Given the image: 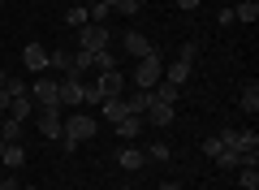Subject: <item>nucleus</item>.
<instances>
[{
  "instance_id": "f257e3e1",
  "label": "nucleus",
  "mask_w": 259,
  "mask_h": 190,
  "mask_svg": "<svg viewBox=\"0 0 259 190\" xmlns=\"http://www.w3.org/2000/svg\"><path fill=\"white\" fill-rule=\"evenodd\" d=\"M56 95H61V108H78V104H95V100H100V95H95V87H87L78 73L56 78Z\"/></svg>"
},
{
  "instance_id": "f03ea898",
  "label": "nucleus",
  "mask_w": 259,
  "mask_h": 190,
  "mask_svg": "<svg viewBox=\"0 0 259 190\" xmlns=\"http://www.w3.org/2000/svg\"><path fill=\"white\" fill-rule=\"evenodd\" d=\"M95 117H87V112H74V117H65V134H61V147L65 151H78V143H87V138H95Z\"/></svg>"
},
{
  "instance_id": "7ed1b4c3",
  "label": "nucleus",
  "mask_w": 259,
  "mask_h": 190,
  "mask_svg": "<svg viewBox=\"0 0 259 190\" xmlns=\"http://www.w3.org/2000/svg\"><path fill=\"white\" fill-rule=\"evenodd\" d=\"M160 78H164V61H160V52L151 48V52L143 56L139 65H134V82H139V91H151Z\"/></svg>"
},
{
  "instance_id": "20e7f679",
  "label": "nucleus",
  "mask_w": 259,
  "mask_h": 190,
  "mask_svg": "<svg viewBox=\"0 0 259 190\" xmlns=\"http://www.w3.org/2000/svg\"><path fill=\"white\" fill-rule=\"evenodd\" d=\"M30 91V100H35V108H61V95H56V78H48V73H39L35 87Z\"/></svg>"
},
{
  "instance_id": "39448f33",
  "label": "nucleus",
  "mask_w": 259,
  "mask_h": 190,
  "mask_svg": "<svg viewBox=\"0 0 259 190\" xmlns=\"http://www.w3.org/2000/svg\"><path fill=\"white\" fill-rule=\"evenodd\" d=\"M91 87H95V95H100V100H112V95H121V91H125V73H121V69H108V73H100Z\"/></svg>"
},
{
  "instance_id": "423d86ee",
  "label": "nucleus",
  "mask_w": 259,
  "mask_h": 190,
  "mask_svg": "<svg viewBox=\"0 0 259 190\" xmlns=\"http://www.w3.org/2000/svg\"><path fill=\"white\" fill-rule=\"evenodd\" d=\"M78 48H82V52H100V48H108V26L87 22V26L78 30Z\"/></svg>"
},
{
  "instance_id": "0eeeda50",
  "label": "nucleus",
  "mask_w": 259,
  "mask_h": 190,
  "mask_svg": "<svg viewBox=\"0 0 259 190\" xmlns=\"http://www.w3.org/2000/svg\"><path fill=\"white\" fill-rule=\"evenodd\" d=\"M39 134L61 143V134H65V117H61V108H39Z\"/></svg>"
},
{
  "instance_id": "6e6552de",
  "label": "nucleus",
  "mask_w": 259,
  "mask_h": 190,
  "mask_svg": "<svg viewBox=\"0 0 259 190\" xmlns=\"http://www.w3.org/2000/svg\"><path fill=\"white\" fill-rule=\"evenodd\" d=\"M173 112H177V104H164V100H151V108L143 112V121H147V126H173Z\"/></svg>"
},
{
  "instance_id": "1a4fd4ad",
  "label": "nucleus",
  "mask_w": 259,
  "mask_h": 190,
  "mask_svg": "<svg viewBox=\"0 0 259 190\" xmlns=\"http://www.w3.org/2000/svg\"><path fill=\"white\" fill-rule=\"evenodd\" d=\"M22 65H26L30 73H48V48L44 44H26L22 48Z\"/></svg>"
},
{
  "instance_id": "9d476101",
  "label": "nucleus",
  "mask_w": 259,
  "mask_h": 190,
  "mask_svg": "<svg viewBox=\"0 0 259 190\" xmlns=\"http://www.w3.org/2000/svg\"><path fill=\"white\" fill-rule=\"evenodd\" d=\"M121 44H125V52H130V56H139V61L151 52V39H147V35H139V30H125V39H121Z\"/></svg>"
},
{
  "instance_id": "9b49d317",
  "label": "nucleus",
  "mask_w": 259,
  "mask_h": 190,
  "mask_svg": "<svg viewBox=\"0 0 259 190\" xmlns=\"http://www.w3.org/2000/svg\"><path fill=\"white\" fill-rule=\"evenodd\" d=\"M30 112H35V100H30V95H13V100H9V117L18 121V126H26Z\"/></svg>"
},
{
  "instance_id": "f8f14e48",
  "label": "nucleus",
  "mask_w": 259,
  "mask_h": 190,
  "mask_svg": "<svg viewBox=\"0 0 259 190\" xmlns=\"http://www.w3.org/2000/svg\"><path fill=\"white\" fill-rule=\"evenodd\" d=\"M190 69H194V61H173V65H164V82H173V87H186Z\"/></svg>"
},
{
  "instance_id": "ddd939ff",
  "label": "nucleus",
  "mask_w": 259,
  "mask_h": 190,
  "mask_svg": "<svg viewBox=\"0 0 259 190\" xmlns=\"http://www.w3.org/2000/svg\"><path fill=\"white\" fill-rule=\"evenodd\" d=\"M117 164H121L125 173H139L143 164H147V156H143V147H125V151L117 156Z\"/></svg>"
},
{
  "instance_id": "4468645a",
  "label": "nucleus",
  "mask_w": 259,
  "mask_h": 190,
  "mask_svg": "<svg viewBox=\"0 0 259 190\" xmlns=\"http://www.w3.org/2000/svg\"><path fill=\"white\" fill-rule=\"evenodd\" d=\"M0 164H5V169H22V164H26V147L22 143H5V156H0Z\"/></svg>"
},
{
  "instance_id": "2eb2a0df",
  "label": "nucleus",
  "mask_w": 259,
  "mask_h": 190,
  "mask_svg": "<svg viewBox=\"0 0 259 190\" xmlns=\"http://www.w3.org/2000/svg\"><path fill=\"white\" fill-rule=\"evenodd\" d=\"M143 126H147V121H143V117H121V121H117V126H112V130H117V134L125 138V143H134V138L143 134Z\"/></svg>"
},
{
  "instance_id": "dca6fc26",
  "label": "nucleus",
  "mask_w": 259,
  "mask_h": 190,
  "mask_svg": "<svg viewBox=\"0 0 259 190\" xmlns=\"http://www.w3.org/2000/svg\"><path fill=\"white\" fill-rule=\"evenodd\" d=\"M151 100H156L151 91H139V95H130V100H125V112H130V117H143V112L151 108Z\"/></svg>"
},
{
  "instance_id": "f3484780",
  "label": "nucleus",
  "mask_w": 259,
  "mask_h": 190,
  "mask_svg": "<svg viewBox=\"0 0 259 190\" xmlns=\"http://www.w3.org/2000/svg\"><path fill=\"white\" fill-rule=\"evenodd\" d=\"M48 69H56V73H69V69H74V52H65V48L48 52Z\"/></svg>"
},
{
  "instance_id": "a211bd4d",
  "label": "nucleus",
  "mask_w": 259,
  "mask_h": 190,
  "mask_svg": "<svg viewBox=\"0 0 259 190\" xmlns=\"http://www.w3.org/2000/svg\"><path fill=\"white\" fill-rule=\"evenodd\" d=\"M238 181H242V190H259V160H246V164H242Z\"/></svg>"
},
{
  "instance_id": "6ab92c4d",
  "label": "nucleus",
  "mask_w": 259,
  "mask_h": 190,
  "mask_svg": "<svg viewBox=\"0 0 259 190\" xmlns=\"http://www.w3.org/2000/svg\"><path fill=\"white\" fill-rule=\"evenodd\" d=\"M151 95H156V100H164V104H177V100H182V87H173V82L160 78L156 87H151Z\"/></svg>"
},
{
  "instance_id": "aec40b11",
  "label": "nucleus",
  "mask_w": 259,
  "mask_h": 190,
  "mask_svg": "<svg viewBox=\"0 0 259 190\" xmlns=\"http://www.w3.org/2000/svg\"><path fill=\"white\" fill-rule=\"evenodd\" d=\"M104 117H108L112 126H117L121 117H130V112H125V100H121V95H112V100H104Z\"/></svg>"
},
{
  "instance_id": "412c9836",
  "label": "nucleus",
  "mask_w": 259,
  "mask_h": 190,
  "mask_svg": "<svg viewBox=\"0 0 259 190\" xmlns=\"http://www.w3.org/2000/svg\"><path fill=\"white\" fill-rule=\"evenodd\" d=\"M255 18H259V0H242L238 9H233V22H246V26H250Z\"/></svg>"
},
{
  "instance_id": "4be33fe9",
  "label": "nucleus",
  "mask_w": 259,
  "mask_h": 190,
  "mask_svg": "<svg viewBox=\"0 0 259 190\" xmlns=\"http://www.w3.org/2000/svg\"><path fill=\"white\" fill-rule=\"evenodd\" d=\"M143 156H147V160H156V164H164V160H173V147H168L164 138H156V143H151Z\"/></svg>"
},
{
  "instance_id": "5701e85b",
  "label": "nucleus",
  "mask_w": 259,
  "mask_h": 190,
  "mask_svg": "<svg viewBox=\"0 0 259 190\" xmlns=\"http://www.w3.org/2000/svg\"><path fill=\"white\" fill-rule=\"evenodd\" d=\"M22 134H26V130H22L13 117H5V121H0V138H5V143H22Z\"/></svg>"
},
{
  "instance_id": "b1692460",
  "label": "nucleus",
  "mask_w": 259,
  "mask_h": 190,
  "mask_svg": "<svg viewBox=\"0 0 259 190\" xmlns=\"http://www.w3.org/2000/svg\"><path fill=\"white\" fill-rule=\"evenodd\" d=\"M87 22H91V13H87V5H74V9L65 13V26H74V30H82Z\"/></svg>"
},
{
  "instance_id": "393cba45",
  "label": "nucleus",
  "mask_w": 259,
  "mask_h": 190,
  "mask_svg": "<svg viewBox=\"0 0 259 190\" xmlns=\"http://www.w3.org/2000/svg\"><path fill=\"white\" fill-rule=\"evenodd\" d=\"M242 164H246V156H238L233 147H225V151L216 156V169H242Z\"/></svg>"
},
{
  "instance_id": "a878e982",
  "label": "nucleus",
  "mask_w": 259,
  "mask_h": 190,
  "mask_svg": "<svg viewBox=\"0 0 259 190\" xmlns=\"http://www.w3.org/2000/svg\"><path fill=\"white\" fill-rule=\"evenodd\" d=\"M242 112H250V117H255V112H259V87H255V82H250V87L246 91H242Z\"/></svg>"
},
{
  "instance_id": "bb28decb",
  "label": "nucleus",
  "mask_w": 259,
  "mask_h": 190,
  "mask_svg": "<svg viewBox=\"0 0 259 190\" xmlns=\"http://www.w3.org/2000/svg\"><path fill=\"white\" fill-rule=\"evenodd\" d=\"M91 65H95V69H100V73L117 69V65H112V52H108V48H100V52H91Z\"/></svg>"
},
{
  "instance_id": "cd10ccee",
  "label": "nucleus",
  "mask_w": 259,
  "mask_h": 190,
  "mask_svg": "<svg viewBox=\"0 0 259 190\" xmlns=\"http://www.w3.org/2000/svg\"><path fill=\"white\" fill-rule=\"evenodd\" d=\"M87 69H91V52H82V48H78V56H74V69H69V73H78V78H82Z\"/></svg>"
},
{
  "instance_id": "c85d7f7f",
  "label": "nucleus",
  "mask_w": 259,
  "mask_h": 190,
  "mask_svg": "<svg viewBox=\"0 0 259 190\" xmlns=\"http://www.w3.org/2000/svg\"><path fill=\"white\" fill-rule=\"evenodd\" d=\"M203 151H207V156H212V160H216V156L225 151V138H221V134H212V138H203Z\"/></svg>"
},
{
  "instance_id": "c756f323",
  "label": "nucleus",
  "mask_w": 259,
  "mask_h": 190,
  "mask_svg": "<svg viewBox=\"0 0 259 190\" xmlns=\"http://www.w3.org/2000/svg\"><path fill=\"white\" fill-rule=\"evenodd\" d=\"M5 91H9V95H30V91H26V82H22V78H13V73H9V82H5Z\"/></svg>"
},
{
  "instance_id": "7c9ffc66",
  "label": "nucleus",
  "mask_w": 259,
  "mask_h": 190,
  "mask_svg": "<svg viewBox=\"0 0 259 190\" xmlns=\"http://www.w3.org/2000/svg\"><path fill=\"white\" fill-rule=\"evenodd\" d=\"M87 13H91V22H95V26H104V22H108V5H95V9H87Z\"/></svg>"
},
{
  "instance_id": "2f4dec72",
  "label": "nucleus",
  "mask_w": 259,
  "mask_h": 190,
  "mask_svg": "<svg viewBox=\"0 0 259 190\" xmlns=\"http://www.w3.org/2000/svg\"><path fill=\"white\" fill-rule=\"evenodd\" d=\"M139 9H143L139 0H117V13H125V18H134V13H139Z\"/></svg>"
},
{
  "instance_id": "473e14b6",
  "label": "nucleus",
  "mask_w": 259,
  "mask_h": 190,
  "mask_svg": "<svg viewBox=\"0 0 259 190\" xmlns=\"http://www.w3.org/2000/svg\"><path fill=\"white\" fill-rule=\"evenodd\" d=\"M199 5H203V0H177V9H186V13H194Z\"/></svg>"
},
{
  "instance_id": "72a5a7b5",
  "label": "nucleus",
  "mask_w": 259,
  "mask_h": 190,
  "mask_svg": "<svg viewBox=\"0 0 259 190\" xmlns=\"http://www.w3.org/2000/svg\"><path fill=\"white\" fill-rule=\"evenodd\" d=\"M9 100H13V95H9L5 87H0V112H9Z\"/></svg>"
},
{
  "instance_id": "f704fd0d",
  "label": "nucleus",
  "mask_w": 259,
  "mask_h": 190,
  "mask_svg": "<svg viewBox=\"0 0 259 190\" xmlns=\"http://www.w3.org/2000/svg\"><path fill=\"white\" fill-rule=\"evenodd\" d=\"M160 190H182V181H160Z\"/></svg>"
},
{
  "instance_id": "c9c22d12",
  "label": "nucleus",
  "mask_w": 259,
  "mask_h": 190,
  "mask_svg": "<svg viewBox=\"0 0 259 190\" xmlns=\"http://www.w3.org/2000/svg\"><path fill=\"white\" fill-rule=\"evenodd\" d=\"M0 190H18V186H13V177H9V181H0Z\"/></svg>"
},
{
  "instance_id": "e433bc0d",
  "label": "nucleus",
  "mask_w": 259,
  "mask_h": 190,
  "mask_svg": "<svg viewBox=\"0 0 259 190\" xmlns=\"http://www.w3.org/2000/svg\"><path fill=\"white\" fill-rule=\"evenodd\" d=\"M5 82H9V73H5V69H0V87H5Z\"/></svg>"
},
{
  "instance_id": "4c0bfd02",
  "label": "nucleus",
  "mask_w": 259,
  "mask_h": 190,
  "mask_svg": "<svg viewBox=\"0 0 259 190\" xmlns=\"http://www.w3.org/2000/svg\"><path fill=\"white\" fill-rule=\"evenodd\" d=\"M100 5H108V9H117V0H100Z\"/></svg>"
},
{
  "instance_id": "58836bf2",
  "label": "nucleus",
  "mask_w": 259,
  "mask_h": 190,
  "mask_svg": "<svg viewBox=\"0 0 259 190\" xmlns=\"http://www.w3.org/2000/svg\"><path fill=\"white\" fill-rule=\"evenodd\" d=\"M0 156H5V138H0Z\"/></svg>"
},
{
  "instance_id": "ea45409f",
  "label": "nucleus",
  "mask_w": 259,
  "mask_h": 190,
  "mask_svg": "<svg viewBox=\"0 0 259 190\" xmlns=\"http://www.w3.org/2000/svg\"><path fill=\"white\" fill-rule=\"evenodd\" d=\"M22 190H39V186H22Z\"/></svg>"
},
{
  "instance_id": "a19ab883",
  "label": "nucleus",
  "mask_w": 259,
  "mask_h": 190,
  "mask_svg": "<svg viewBox=\"0 0 259 190\" xmlns=\"http://www.w3.org/2000/svg\"><path fill=\"white\" fill-rule=\"evenodd\" d=\"M139 5H147V0H139Z\"/></svg>"
}]
</instances>
